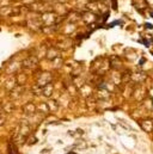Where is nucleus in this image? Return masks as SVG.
Instances as JSON below:
<instances>
[{
    "label": "nucleus",
    "mask_w": 153,
    "mask_h": 154,
    "mask_svg": "<svg viewBox=\"0 0 153 154\" xmlns=\"http://www.w3.org/2000/svg\"><path fill=\"white\" fill-rule=\"evenodd\" d=\"M39 18H41L42 26H55L61 20V16H58L53 11H48V12L41 13L39 14Z\"/></svg>",
    "instance_id": "f257e3e1"
},
{
    "label": "nucleus",
    "mask_w": 153,
    "mask_h": 154,
    "mask_svg": "<svg viewBox=\"0 0 153 154\" xmlns=\"http://www.w3.org/2000/svg\"><path fill=\"white\" fill-rule=\"evenodd\" d=\"M110 69V61L104 59H96L91 65V71L96 75H103Z\"/></svg>",
    "instance_id": "f03ea898"
},
{
    "label": "nucleus",
    "mask_w": 153,
    "mask_h": 154,
    "mask_svg": "<svg viewBox=\"0 0 153 154\" xmlns=\"http://www.w3.org/2000/svg\"><path fill=\"white\" fill-rule=\"evenodd\" d=\"M25 6L28 7V10L30 12H35V13H38V14L53 10V4H48V2L41 1V0H35L30 5H25Z\"/></svg>",
    "instance_id": "7ed1b4c3"
},
{
    "label": "nucleus",
    "mask_w": 153,
    "mask_h": 154,
    "mask_svg": "<svg viewBox=\"0 0 153 154\" xmlns=\"http://www.w3.org/2000/svg\"><path fill=\"white\" fill-rule=\"evenodd\" d=\"M27 25L31 29V30H41L42 28V23H41V18L39 14L35 12H30L27 17Z\"/></svg>",
    "instance_id": "20e7f679"
},
{
    "label": "nucleus",
    "mask_w": 153,
    "mask_h": 154,
    "mask_svg": "<svg viewBox=\"0 0 153 154\" xmlns=\"http://www.w3.org/2000/svg\"><path fill=\"white\" fill-rule=\"evenodd\" d=\"M20 11H22L20 7H13V6H10V5H5L0 8V14L6 16V17H13V16L19 14Z\"/></svg>",
    "instance_id": "39448f33"
},
{
    "label": "nucleus",
    "mask_w": 153,
    "mask_h": 154,
    "mask_svg": "<svg viewBox=\"0 0 153 154\" xmlns=\"http://www.w3.org/2000/svg\"><path fill=\"white\" fill-rule=\"evenodd\" d=\"M38 66V59L36 56H29L22 62V67L25 69H34L37 68Z\"/></svg>",
    "instance_id": "423d86ee"
},
{
    "label": "nucleus",
    "mask_w": 153,
    "mask_h": 154,
    "mask_svg": "<svg viewBox=\"0 0 153 154\" xmlns=\"http://www.w3.org/2000/svg\"><path fill=\"white\" fill-rule=\"evenodd\" d=\"M97 14L91 12V11H85V12H81V20L85 23V24H93L97 22Z\"/></svg>",
    "instance_id": "0eeeda50"
},
{
    "label": "nucleus",
    "mask_w": 153,
    "mask_h": 154,
    "mask_svg": "<svg viewBox=\"0 0 153 154\" xmlns=\"http://www.w3.org/2000/svg\"><path fill=\"white\" fill-rule=\"evenodd\" d=\"M52 79H53V74L50 72H42L37 78V85L41 86V87H43L44 85L50 84Z\"/></svg>",
    "instance_id": "6e6552de"
},
{
    "label": "nucleus",
    "mask_w": 153,
    "mask_h": 154,
    "mask_svg": "<svg viewBox=\"0 0 153 154\" xmlns=\"http://www.w3.org/2000/svg\"><path fill=\"white\" fill-rule=\"evenodd\" d=\"M52 11L55 12L58 16H61V14L66 16V14L68 13V10H67L66 6H65L64 4H61V2H55V4H53V10H52Z\"/></svg>",
    "instance_id": "1a4fd4ad"
},
{
    "label": "nucleus",
    "mask_w": 153,
    "mask_h": 154,
    "mask_svg": "<svg viewBox=\"0 0 153 154\" xmlns=\"http://www.w3.org/2000/svg\"><path fill=\"white\" fill-rule=\"evenodd\" d=\"M129 78H130V79H132L134 82H144V81L146 80L147 75H146L144 72L138 71V72H133V73H130Z\"/></svg>",
    "instance_id": "9d476101"
},
{
    "label": "nucleus",
    "mask_w": 153,
    "mask_h": 154,
    "mask_svg": "<svg viewBox=\"0 0 153 154\" xmlns=\"http://www.w3.org/2000/svg\"><path fill=\"white\" fill-rule=\"evenodd\" d=\"M140 125L141 128L146 131V133H151L153 130V121L151 118H145L140 121Z\"/></svg>",
    "instance_id": "9b49d317"
},
{
    "label": "nucleus",
    "mask_w": 153,
    "mask_h": 154,
    "mask_svg": "<svg viewBox=\"0 0 153 154\" xmlns=\"http://www.w3.org/2000/svg\"><path fill=\"white\" fill-rule=\"evenodd\" d=\"M48 60H55L58 57H60V49H56V48H49L47 50V56H45Z\"/></svg>",
    "instance_id": "f8f14e48"
},
{
    "label": "nucleus",
    "mask_w": 153,
    "mask_h": 154,
    "mask_svg": "<svg viewBox=\"0 0 153 154\" xmlns=\"http://www.w3.org/2000/svg\"><path fill=\"white\" fill-rule=\"evenodd\" d=\"M36 111H37V108H36V105L34 103H27L23 106V112L25 115H34Z\"/></svg>",
    "instance_id": "ddd939ff"
},
{
    "label": "nucleus",
    "mask_w": 153,
    "mask_h": 154,
    "mask_svg": "<svg viewBox=\"0 0 153 154\" xmlns=\"http://www.w3.org/2000/svg\"><path fill=\"white\" fill-rule=\"evenodd\" d=\"M53 92H54V86H53L52 84H47V85H44V86L42 87V94H43L44 97H47V98L52 97Z\"/></svg>",
    "instance_id": "4468645a"
},
{
    "label": "nucleus",
    "mask_w": 153,
    "mask_h": 154,
    "mask_svg": "<svg viewBox=\"0 0 153 154\" xmlns=\"http://www.w3.org/2000/svg\"><path fill=\"white\" fill-rule=\"evenodd\" d=\"M17 85H18V84H17V78H11V79H8V80L5 82V88H6L7 91H12Z\"/></svg>",
    "instance_id": "2eb2a0df"
},
{
    "label": "nucleus",
    "mask_w": 153,
    "mask_h": 154,
    "mask_svg": "<svg viewBox=\"0 0 153 154\" xmlns=\"http://www.w3.org/2000/svg\"><path fill=\"white\" fill-rule=\"evenodd\" d=\"M10 92H11V97L14 96V98H19V97L22 96V93L24 92V90H23L22 87H17V86H16V87H14L12 91H10Z\"/></svg>",
    "instance_id": "dca6fc26"
},
{
    "label": "nucleus",
    "mask_w": 153,
    "mask_h": 154,
    "mask_svg": "<svg viewBox=\"0 0 153 154\" xmlns=\"http://www.w3.org/2000/svg\"><path fill=\"white\" fill-rule=\"evenodd\" d=\"M5 119H6V117H5V114L1 111V112H0V125H2V124H4Z\"/></svg>",
    "instance_id": "f3484780"
},
{
    "label": "nucleus",
    "mask_w": 153,
    "mask_h": 154,
    "mask_svg": "<svg viewBox=\"0 0 153 154\" xmlns=\"http://www.w3.org/2000/svg\"><path fill=\"white\" fill-rule=\"evenodd\" d=\"M34 1H35V0H23V2H24L25 5H30V4L34 2Z\"/></svg>",
    "instance_id": "a211bd4d"
},
{
    "label": "nucleus",
    "mask_w": 153,
    "mask_h": 154,
    "mask_svg": "<svg viewBox=\"0 0 153 154\" xmlns=\"http://www.w3.org/2000/svg\"><path fill=\"white\" fill-rule=\"evenodd\" d=\"M111 1H113V7L116 10V8H117V2H116V0H111Z\"/></svg>",
    "instance_id": "6ab92c4d"
},
{
    "label": "nucleus",
    "mask_w": 153,
    "mask_h": 154,
    "mask_svg": "<svg viewBox=\"0 0 153 154\" xmlns=\"http://www.w3.org/2000/svg\"><path fill=\"white\" fill-rule=\"evenodd\" d=\"M68 154H76V153H73V152H72V153H68Z\"/></svg>",
    "instance_id": "aec40b11"
}]
</instances>
